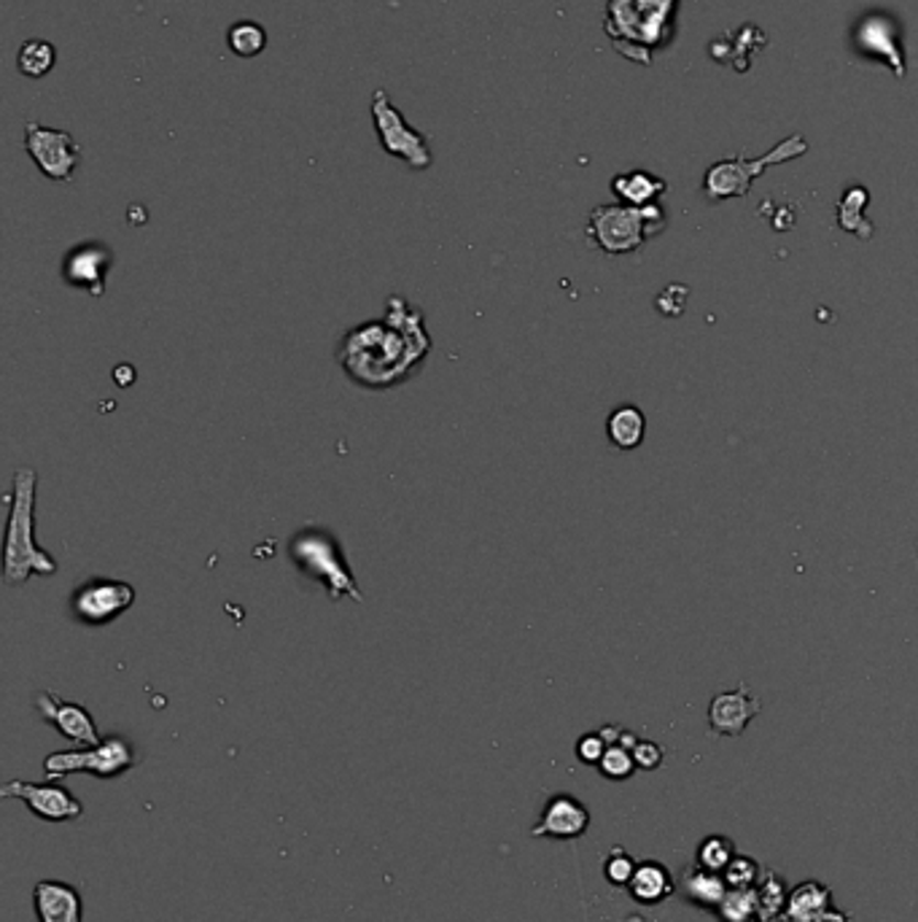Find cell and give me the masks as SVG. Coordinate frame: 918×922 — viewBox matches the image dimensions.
Returning a JSON list of instances; mask_svg holds the SVG:
<instances>
[{"label": "cell", "instance_id": "6da1fadb", "mask_svg": "<svg viewBox=\"0 0 918 922\" xmlns=\"http://www.w3.org/2000/svg\"><path fill=\"white\" fill-rule=\"evenodd\" d=\"M431 348L434 340L420 307L404 297H391L383 318L359 324L340 337L337 365L361 389L389 391L407 383Z\"/></svg>", "mask_w": 918, "mask_h": 922}, {"label": "cell", "instance_id": "7a4b0ae2", "mask_svg": "<svg viewBox=\"0 0 918 922\" xmlns=\"http://www.w3.org/2000/svg\"><path fill=\"white\" fill-rule=\"evenodd\" d=\"M35 493H39V473L33 467H17L6 493L9 502L3 534L6 586H25L30 577H50L57 572V562L35 540Z\"/></svg>", "mask_w": 918, "mask_h": 922}, {"label": "cell", "instance_id": "3957f363", "mask_svg": "<svg viewBox=\"0 0 918 922\" xmlns=\"http://www.w3.org/2000/svg\"><path fill=\"white\" fill-rule=\"evenodd\" d=\"M676 0H609L606 33L625 57L649 65L652 52L674 35Z\"/></svg>", "mask_w": 918, "mask_h": 922}, {"label": "cell", "instance_id": "277c9868", "mask_svg": "<svg viewBox=\"0 0 918 922\" xmlns=\"http://www.w3.org/2000/svg\"><path fill=\"white\" fill-rule=\"evenodd\" d=\"M288 556L302 575L316 581L326 590L331 601L353 599L364 601L359 581H356L350 562L346 558V547L337 540L335 532L326 527L302 529L288 542Z\"/></svg>", "mask_w": 918, "mask_h": 922}, {"label": "cell", "instance_id": "5b68a950", "mask_svg": "<svg viewBox=\"0 0 918 922\" xmlns=\"http://www.w3.org/2000/svg\"><path fill=\"white\" fill-rule=\"evenodd\" d=\"M668 227V214L660 203L636 205L609 203L593 208L588 219V240L603 254L620 257L638 251L646 240L660 235Z\"/></svg>", "mask_w": 918, "mask_h": 922}, {"label": "cell", "instance_id": "8992f818", "mask_svg": "<svg viewBox=\"0 0 918 922\" xmlns=\"http://www.w3.org/2000/svg\"><path fill=\"white\" fill-rule=\"evenodd\" d=\"M808 152V143L802 135H793L787 141L778 143L768 154L759 160H744V156H730V160L714 162L703 176V197L709 203H722L730 197H746L752 189L754 178L759 173L768 171L771 165H782V162L797 160L800 154Z\"/></svg>", "mask_w": 918, "mask_h": 922}, {"label": "cell", "instance_id": "52a82bcc", "mask_svg": "<svg viewBox=\"0 0 918 922\" xmlns=\"http://www.w3.org/2000/svg\"><path fill=\"white\" fill-rule=\"evenodd\" d=\"M138 756L135 747L124 737H108L92 747H81V750H57L46 756L44 771L50 780H63L68 774H87L98 777V780H117L135 769Z\"/></svg>", "mask_w": 918, "mask_h": 922}, {"label": "cell", "instance_id": "ba28073f", "mask_svg": "<svg viewBox=\"0 0 918 922\" xmlns=\"http://www.w3.org/2000/svg\"><path fill=\"white\" fill-rule=\"evenodd\" d=\"M370 113L374 132H378L380 147H383L385 154L396 156V160H402L413 171H428L434 165L428 138L404 119V113L394 106V100H391L385 89H374L372 93Z\"/></svg>", "mask_w": 918, "mask_h": 922}, {"label": "cell", "instance_id": "9c48e42d", "mask_svg": "<svg viewBox=\"0 0 918 922\" xmlns=\"http://www.w3.org/2000/svg\"><path fill=\"white\" fill-rule=\"evenodd\" d=\"M132 605H135V588L113 577H89L70 594V615L89 629L113 623Z\"/></svg>", "mask_w": 918, "mask_h": 922}, {"label": "cell", "instance_id": "30bf717a", "mask_svg": "<svg viewBox=\"0 0 918 922\" xmlns=\"http://www.w3.org/2000/svg\"><path fill=\"white\" fill-rule=\"evenodd\" d=\"M25 149L46 178L74 181L81 162V147L68 130H54L30 119L25 124Z\"/></svg>", "mask_w": 918, "mask_h": 922}, {"label": "cell", "instance_id": "8fae6325", "mask_svg": "<svg viewBox=\"0 0 918 922\" xmlns=\"http://www.w3.org/2000/svg\"><path fill=\"white\" fill-rule=\"evenodd\" d=\"M0 799L25 801L28 810L46 823H70L84 815V804L65 785L57 782H25L11 780L0 788Z\"/></svg>", "mask_w": 918, "mask_h": 922}, {"label": "cell", "instance_id": "7c38bea8", "mask_svg": "<svg viewBox=\"0 0 918 922\" xmlns=\"http://www.w3.org/2000/svg\"><path fill=\"white\" fill-rule=\"evenodd\" d=\"M113 251L100 240H84L76 243L63 257V281L78 292H89L92 297L106 294L108 273H111Z\"/></svg>", "mask_w": 918, "mask_h": 922}, {"label": "cell", "instance_id": "4fadbf2b", "mask_svg": "<svg viewBox=\"0 0 918 922\" xmlns=\"http://www.w3.org/2000/svg\"><path fill=\"white\" fill-rule=\"evenodd\" d=\"M33 704H35V709H39V715L44 717V723H50V726L57 728V731L63 734L65 739H70L74 745L92 747L102 742L98 723H95L92 713H89L87 707H81V704L65 702L63 696H57V693H52V691L35 693Z\"/></svg>", "mask_w": 918, "mask_h": 922}, {"label": "cell", "instance_id": "5bb4252c", "mask_svg": "<svg viewBox=\"0 0 918 922\" xmlns=\"http://www.w3.org/2000/svg\"><path fill=\"white\" fill-rule=\"evenodd\" d=\"M854 50L860 52L862 57L886 63L899 78L905 76V54L899 50V30L892 17H862L854 28Z\"/></svg>", "mask_w": 918, "mask_h": 922}, {"label": "cell", "instance_id": "9a60e30c", "mask_svg": "<svg viewBox=\"0 0 918 922\" xmlns=\"http://www.w3.org/2000/svg\"><path fill=\"white\" fill-rule=\"evenodd\" d=\"M590 828L588 806L571 793L549 795L545 810H542L539 823L531 828L534 839H579Z\"/></svg>", "mask_w": 918, "mask_h": 922}, {"label": "cell", "instance_id": "2e32d148", "mask_svg": "<svg viewBox=\"0 0 918 922\" xmlns=\"http://www.w3.org/2000/svg\"><path fill=\"white\" fill-rule=\"evenodd\" d=\"M763 704L746 685H739L733 691L717 693L709 704V726L720 737H741L748 723L759 715Z\"/></svg>", "mask_w": 918, "mask_h": 922}, {"label": "cell", "instance_id": "e0dca14e", "mask_svg": "<svg viewBox=\"0 0 918 922\" xmlns=\"http://www.w3.org/2000/svg\"><path fill=\"white\" fill-rule=\"evenodd\" d=\"M33 909L39 922H84V898L78 888L63 879L35 882Z\"/></svg>", "mask_w": 918, "mask_h": 922}, {"label": "cell", "instance_id": "ac0fdd59", "mask_svg": "<svg viewBox=\"0 0 918 922\" xmlns=\"http://www.w3.org/2000/svg\"><path fill=\"white\" fill-rule=\"evenodd\" d=\"M666 189H668L666 181H663L660 176H652V173H646V171H627L612 178L614 197L625 205H636V208L660 203V197L666 195Z\"/></svg>", "mask_w": 918, "mask_h": 922}, {"label": "cell", "instance_id": "d6986e66", "mask_svg": "<svg viewBox=\"0 0 918 922\" xmlns=\"http://www.w3.org/2000/svg\"><path fill=\"white\" fill-rule=\"evenodd\" d=\"M627 890L636 898L638 903H660L674 893V877H670L668 869L657 860H644V864L636 866L631 882H627Z\"/></svg>", "mask_w": 918, "mask_h": 922}, {"label": "cell", "instance_id": "ffe728a7", "mask_svg": "<svg viewBox=\"0 0 918 922\" xmlns=\"http://www.w3.org/2000/svg\"><path fill=\"white\" fill-rule=\"evenodd\" d=\"M646 435V415L636 405H620L609 413L606 437L614 448L633 451L644 443Z\"/></svg>", "mask_w": 918, "mask_h": 922}, {"label": "cell", "instance_id": "44dd1931", "mask_svg": "<svg viewBox=\"0 0 918 922\" xmlns=\"http://www.w3.org/2000/svg\"><path fill=\"white\" fill-rule=\"evenodd\" d=\"M830 888H824L817 879H808V882L797 885L793 893H789L784 914H787L789 922H813L824 909H830Z\"/></svg>", "mask_w": 918, "mask_h": 922}, {"label": "cell", "instance_id": "7402d4cb", "mask_svg": "<svg viewBox=\"0 0 918 922\" xmlns=\"http://www.w3.org/2000/svg\"><path fill=\"white\" fill-rule=\"evenodd\" d=\"M870 203V195L865 186L854 184L849 186V189L843 192L841 203H838V225H841V230L856 235L860 240H870L873 238V225L862 216V210L867 208Z\"/></svg>", "mask_w": 918, "mask_h": 922}, {"label": "cell", "instance_id": "603a6c76", "mask_svg": "<svg viewBox=\"0 0 918 922\" xmlns=\"http://www.w3.org/2000/svg\"><path fill=\"white\" fill-rule=\"evenodd\" d=\"M57 63V50L44 39H30L17 52V68L28 78H44Z\"/></svg>", "mask_w": 918, "mask_h": 922}, {"label": "cell", "instance_id": "cb8c5ba5", "mask_svg": "<svg viewBox=\"0 0 918 922\" xmlns=\"http://www.w3.org/2000/svg\"><path fill=\"white\" fill-rule=\"evenodd\" d=\"M227 44L238 57H256L267 46V30L256 22H234L227 33Z\"/></svg>", "mask_w": 918, "mask_h": 922}, {"label": "cell", "instance_id": "d4e9b609", "mask_svg": "<svg viewBox=\"0 0 918 922\" xmlns=\"http://www.w3.org/2000/svg\"><path fill=\"white\" fill-rule=\"evenodd\" d=\"M720 918H724V922H752L754 918H759L757 890L728 888L720 903Z\"/></svg>", "mask_w": 918, "mask_h": 922}, {"label": "cell", "instance_id": "484cf974", "mask_svg": "<svg viewBox=\"0 0 918 922\" xmlns=\"http://www.w3.org/2000/svg\"><path fill=\"white\" fill-rule=\"evenodd\" d=\"M685 882H687V890H690V896L703 903H722L724 893H728V882H724L722 871H709V869H703V866L687 871Z\"/></svg>", "mask_w": 918, "mask_h": 922}, {"label": "cell", "instance_id": "4316f807", "mask_svg": "<svg viewBox=\"0 0 918 922\" xmlns=\"http://www.w3.org/2000/svg\"><path fill=\"white\" fill-rule=\"evenodd\" d=\"M757 907H759V920H773L778 914H784V907H787V896H784V882L773 874H765L763 882H757Z\"/></svg>", "mask_w": 918, "mask_h": 922}, {"label": "cell", "instance_id": "83f0119b", "mask_svg": "<svg viewBox=\"0 0 918 922\" xmlns=\"http://www.w3.org/2000/svg\"><path fill=\"white\" fill-rule=\"evenodd\" d=\"M733 858L735 847L728 836H709V839L698 847V866H703V869L709 871H724Z\"/></svg>", "mask_w": 918, "mask_h": 922}, {"label": "cell", "instance_id": "f1b7e54d", "mask_svg": "<svg viewBox=\"0 0 918 922\" xmlns=\"http://www.w3.org/2000/svg\"><path fill=\"white\" fill-rule=\"evenodd\" d=\"M598 769H601V774L609 777V780H627L638 767L636 758H633V750H627V747L622 745H609L601 763H598Z\"/></svg>", "mask_w": 918, "mask_h": 922}, {"label": "cell", "instance_id": "f546056e", "mask_svg": "<svg viewBox=\"0 0 918 922\" xmlns=\"http://www.w3.org/2000/svg\"><path fill=\"white\" fill-rule=\"evenodd\" d=\"M728 888H754L759 879V866L752 858H733L722 871Z\"/></svg>", "mask_w": 918, "mask_h": 922}, {"label": "cell", "instance_id": "4dcf8cb0", "mask_svg": "<svg viewBox=\"0 0 918 922\" xmlns=\"http://www.w3.org/2000/svg\"><path fill=\"white\" fill-rule=\"evenodd\" d=\"M687 297H690V289H687L685 283H670V286H666L660 294H657L655 305L663 316H681V313H685Z\"/></svg>", "mask_w": 918, "mask_h": 922}, {"label": "cell", "instance_id": "1f68e13d", "mask_svg": "<svg viewBox=\"0 0 918 922\" xmlns=\"http://www.w3.org/2000/svg\"><path fill=\"white\" fill-rule=\"evenodd\" d=\"M636 860L631 858V855H625V849L622 847H614L612 849V855H609V860H606V879L612 885H627L631 882V877H633V871H636Z\"/></svg>", "mask_w": 918, "mask_h": 922}, {"label": "cell", "instance_id": "d6a6232c", "mask_svg": "<svg viewBox=\"0 0 918 922\" xmlns=\"http://www.w3.org/2000/svg\"><path fill=\"white\" fill-rule=\"evenodd\" d=\"M606 739L601 737V731H593V734H584V737H579L577 742V758L582 763H588V767H598L603 758V752H606Z\"/></svg>", "mask_w": 918, "mask_h": 922}, {"label": "cell", "instance_id": "836d02e7", "mask_svg": "<svg viewBox=\"0 0 918 922\" xmlns=\"http://www.w3.org/2000/svg\"><path fill=\"white\" fill-rule=\"evenodd\" d=\"M633 758H636L638 769L652 771L663 763V747L657 742H649V739H638L636 747H633Z\"/></svg>", "mask_w": 918, "mask_h": 922}, {"label": "cell", "instance_id": "e575fe53", "mask_svg": "<svg viewBox=\"0 0 918 922\" xmlns=\"http://www.w3.org/2000/svg\"><path fill=\"white\" fill-rule=\"evenodd\" d=\"M813 922H849V914L838 912V909H824Z\"/></svg>", "mask_w": 918, "mask_h": 922}]
</instances>
